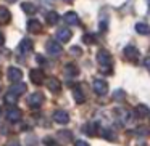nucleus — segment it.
<instances>
[{"instance_id":"e433bc0d","label":"nucleus","mask_w":150,"mask_h":146,"mask_svg":"<svg viewBox=\"0 0 150 146\" xmlns=\"http://www.w3.org/2000/svg\"><path fill=\"white\" fill-rule=\"evenodd\" d=\"M0 116H2V108H0Z\"/></svg>"},{"instance_id":"f257e3e1","label":"nucleus","mask_w":150,"mask_h":146,"mask_svg":"<svg viewBox=\"0 0 150 146\" xmlns=\"http://www.w3.org/2000/svg\"><path fill=\"white\" fill-rule=\"evenodd\" d=\"M123 53H124V58L129 59V61H134V63H137V59H139V56H140L139 50H137L136 47H132V45L124 47Z\"/></svg>"},{"instance_id":"f03ea898","label":"nucleus","mask_w":150,"mask_h":146,"mask_svg":"<svg viewBox=\"0 0 150 146\" xmlns=\"http://www.w3.org/2000/svg\"><path fill=\"white\" fill-rule=\"evenodd\" d=\"M7 77H8V80H10V82H13V84H18V82L23 79V72H21L20 68H15V66H11V68H8Z\"/></svg>"},{"instance_id":"bb28decb","label":"nucleus","mask_w":150,"mask_h":146,"mask_svg":"<svg viewBox=\"0 0 150 146\" xmlns=\"http://www.w3.org/2000/svg\"><path fill=\"white\" fill-rule=\"evenodd\" d=\"M58 136H62L63 140H71V132H58Z\"/></svg>"},{"instance_id":"cd10ccee","label":"nucleus","mask_w":150,"mask_h":146,"mask_svg":"<svg viewBox=\"0 0 150 146\" xmlns=\"http://www.w3.org/2000/svg\"><path fill=\"white\" fill-rule=\"evenodd\" d=\"M84 42H86V43H92V42H95V39L91 36V34H87V36L84 37Z\"/></svg>"},{"instance_id":"4be33fe9","label":"nucleus","mask_w":150,"mask_h":146,"mask_svg":"<svg viewBox=\"0 0 150 146\" xmlns=\"http://www.w3.org/2000/svg\"><path fill=\"white\" fill-rule=\"evenodd\" d=\"M73 96H74V100H76V103H78V104L84 103V93H82V90H81L79 87L74 88V92H73Z\"/></svg>"},{"instance_id":"2eb2a0df","label":"nucleus","mask_w":150,"mask_h":146,"mask_svg":"<svg viewBox=\"0 0 150 146\" xmlns=\"http://www.w3.org/2000/svg\"><path fill=\"white\" fill-rule=\"evenodd\" d=\"M10 20H11V13L5 7H0V24L10 23Z\"/></svg>"},{"instance_id":"b1692460","label":"nucleus","mask_w":150,"mask_h":146,"mask_svg":"<svg viewBox=\"0 0 150 146\" xmlns=\"http://www.w3.org/2000/svg\"><path fill=\"white\" fill-rule=\"evenodd\" d=\"M86 132L89 133V135H95V133L98 132V124H95V122H91V124H87L86 125Z\"/></svg>"},{"instance_id":"7ed1b4c3","label":"nucleus","mask_w":150,"mask_h":146,"mask_svg":"<svg viewBox=\"0 0 150 146\" xmlns=\"http://www.w3.org/2000/svg\"><path fill=\"white\" fill-rule=\"evenodd\" d=\"M97 61L102 68H108V64H111V55L107 50H100L97 53Z\"/></svg>"},{"instance_id":"aec40b11","label":"nucleus","mask_w":150,"mask_h":146,"mask_svg":"<svg viewBox=\"0 0 150 146\" xmlns=\"http://www.w3.org/2000/svg\"><path fill=\"white\" fill-rule=\"evenodd\" d=\"M136 31L139 34H142V36H149L150 34V26L145 23H137L136 24Z\"/></svg>"},{"instance_id":"f704fd0d","label":"nucleus","mask_w":150,"mask_h":146,"mask_svg":"<svg viewBox=\"0 0 150 146\" xmlns=\"http://www.w3.org/2000/svg\"><path fill=\"white\" fill-rule=\"evenodd\" d=\"M49 146H58L57 143H53V141H49Z\"/></svg>"},{"instance_id":"1a4fd4ad","label":"nucleus","mask_w":150,"mask_h":146,"mask_svg":"<svg viewBox=\"0 0 150 146\" xmlns=\"http://www.w3.org/2000/svg\"><path fill=\"white\" fill-rule=\"evenodd\" d=\"M73 37V32L69 29H66V27H63V29H58L57 31V39L60 40V42H69V39Z\"/></svg>"},{"instance_id":"c85d7f7f","label":"nucleus","mask_w":150,"mask_h":146,"mask_svg":"<svg viewBox=\"0 0 150 146\" xmlns=\"http://www.w3.org/2000/svg\"><path fill=\"white\" fill-rule=\"evenodd\" d=\"M74 146H89L87 141H82V140H78V141L74 143Z\"/></svg>"},{"instance_id":"0eeeda50","label":"nucleus","mask_w":150,"mask_h":146,"mask_svg":"<svg viewBox=\"0 0 150 146\" xmlns=\"http://www.w3.org/2000/svg\"><path fill=\"white\" fill-rule=\"evenodd\" d=\"M94 92L97 95H105L108 92V85L105 80H102V79H95L94 80Z\"/></svg>"},{"instance_id":"20e7f679","label":"nucleus","mask_w":150,"mask_h":146,"mask_svg":"<svg viewBox=\"0 0 150 146\" xmlns=\"http://www.w3.org/2000/svg\"><path fill=\"white\" fill-rule=\"evenodd\" d=\"M44 72L40 71V69H31V72H29V79H31V82L33 84H36V85H40L44 82Z\"/></svg>"},{"instance_id":"473e14b6","label":"nucleus","mask_w":150,"mask_h":146,"mask_svg":"<svg viewBox=\"0 0 150 146\" xmlns=\"http://www.w3.org/2000/svg\"><path fill=\"white\" fill-rule=\"evenodd\" d=\"M5 43V37H4V34H0V47Z\"/></svg>"},{"instance_id":"a878e982","label":"nucleus","mask_w":150,"mask_h":146,"mask_svg":"<svg viewBox=\"0 0 150 146\" xmlns=\"http://www.w3.org/2000/svg\"><path fill=\"white\" fill-rule=\"evenodd\" d=\"M115 114H116L118 119H123V120L127 119V112L124 109H115Z\"/></svg>"},{"instance_id":"6ab92c4d","label":"nucleus","mask_w":150,"mask_h":146,"mask_svg":"<svg viewBox=\"0 0 150 146\" xmlns=\"http://www.w3.org/2000/svg\"><path fill=\"white\" fill-rule=\"evenodd\" d=\"M65 74L68 75V77H76V75L79 74V69L76 68L74 64H66L65 66Z\"/></svg>"},{"instance_id":"5701e85b","label":"nucleus","mask_w":150,"mask_h":146,"mask_svg":"<svg viewBox=\"0 0 150 146\" xmlns=\"http://www.w3.org/2000/svg\"><path fill=\"white\" fill-rule=\"evenodd\" d=\"M149 111H150V109L145 106V104H139V106L136 108V114H137L139 117H145L147 114H149Z\"/></svg>"},{"instance_id":"4c0bfd02","label":"nucleus","mask_w":150,"mask_h":146,"mask_svg":"<svg viewBox=\"0 0 150 146\" xmlns=\"http://www.w3.org/2000/svg\"><path fill=\"white\" fill-rule=\"evenodd\" d=\"M65 2H73V0H65Z\"/></svg>"},{"instance_id":"9d476101","label":"nucleus","mask_w":150,"mask_h":146,"mask_svg":"<svg viewBox=\"0 0 150 146\" xmlns=\"http://www.w3.org/2000/svg\"><path fill=\"white\" fill-rule=\"evenodd\" d=\"M28 31L31 34H39L42 31V23L39 20H29L28 21Z\"/></svg>"},{"instance_id":"39448f33","label":"nucleus","mask_w":150,"mask_h":146,"mask_svg":"<svg viewBox=\"0 0 150 146\" xmlns=\"http://www.w3.org/2000/svg\"><path fill=\"white\" fill-rule=\"evenodd\" d=\"M42 103H44V95L39 93V92L33 93V95L29 96V100H28V104H29L31 108H39Z\"/></svg>"},{"instance_id":"a211bd4d","label":"nucleus","mask_w":150,"mask_h":146,"mask_svg":"<svg viewBox=\"0 0 150 146\" xmlns=\"http://www.w3.org/2000/svg\"><path fill=\"white\" fill-rule=\"evenodd\" d=\"M4 101H5V104H10V106H15V104L18 103V95H15L13 92H8V93L5 95Z\"/></svg>"},{"instance_id":"7c9ffc66","label":"nucleus","mask_w":150,"mask_h":146,"mask_svg":"<svg viewBox=\"0 0 150 146\" xmlns=\"http://www.w3.org/2000/svg\"><path fill=\"white\" fill-rule=\"evenodd\" d=\"M7 146H20V145H18V141H8Z\"/></svg>"},{"instance_id":"c756f323","label":"nucleus","mask_w":150,"mask_h":146,"mask_svg":"<svg viewBox=\"0 0 150 146\" xmlns=\"http://www.w3.org/2000/svg\"><path fill=\"white\" fill-rule=\"evenodd\" d=\"M144 64H145V68L149 69V72H150V58H147V59H145V63H144Z\"/></svg>"},{"instance_id":"4468645a","label":"nucleus","mask_w":150,"mask_h":146,"mask_svg":"<svg viewBox=\"0 0 150 146\" xmlns=\"http://www.w3.org/2000/svg\"><path fill=\"white\" fill-rule=\"evenodd\" d=\"M18 47H20V52H21V53H29L31 50H33V40L26 37V39L21 40Z\"/></svg>"},{"instance_id":"393cba45","label":"nucleus","mask_w":150,"mask_h":146,"mask_svg":"<svg viewBox=\"0 0 150 146\" xmlns=\"http://www.w3.org/2000/svg\"><path fill=\"white\" fill-rule=\"evenodd\" d=\"M113 98H115V101H124V98H126V93H124V90L118 88V90L113 93Z\"/></svg>"},{"instance_id":"dca6fc26","label":"nucleus","mask_w":150,"mask_h":146,"mask_svg":"<svg viewBox=\"0 0 150 146\" xmlns=\"http://www.w3.org/2000/svg\"><path fill=\"white\" fill-rule=\"evenodd\" d=\"M26 90H28V87H26V84H23V82L11 85V88H10V92H13L15 95H23Z\"/></svg>"},{"instance_id":"f8f14e48","label":"nucleus","mask_w":150,"mask_h":146,"mask_svg":"<svg viewBox=\"0 0 150 146\" xmlns=\"http://www.w3.org/2000/svg\"><path fill=\"white\" fill-rule=\"evenodd\" d=\"M7 119L10 122H18L21 119V111L16 109V108H11V109L7 111Z\"/></svg>"},{"instance_id":"423d86ee","label":"nucleus","mask_w":150,"mask_h":146,"mask_svg":"<svg viewBox=\"0 0 150 146\" xmlns=\"http://www.w3.org/2000/svg\"><path fill=\"white\" fill-rule=\"evenodd\" d=\"M53 120H55L57 124H68L69 114L63 109H57L55 112H53Z\"/></svg>"},{"instance_id":"f3484780","label":"nucleus","mask_w":150,"mask_h":146,"mask_svg":"<svg viewBox=\"0 0 150 146\" xmlns=\"http://www.w3.org/2000/svg\"><path fill=\"white\" fill-rule=\"evenodd\" d=\"M21 8H23V11H24V13H28V15H36L37 13L36 5L29 3V2H23V3H21Z\"/></svg>"},{"instance_id":"ddd939ff","label":"nucleus","mask_w":150,"mask_h":146,"mask_svg":"<svg viewBox=\"0 0 150 146\" xmlns=\"http://www.w3.org/2000/svg\"><path fill=\"white\" fill-rule=\"evenodd\" d=\"M63 20H65V23L71 24V26H76V24L79 23V16L74 13V11H68V13H65Z\"/></svg>"},{"instance_id":"9b49d317","label":"nucleus","mask_w":150,"mask_h":146,"mask_svg":"<svg viewBox=\"0 0 150 146\" xmlns=\"http://www.w3.org/2000/svg\"><path fill=\"white\" fill-rule=\"evenodd\" d=\"M47 88H49L50 92H53V93H58L60 88H62L60 80L57 77H49V79H47Z\"/></svg>"},{"instance_id":"412c9836","label":"nucleus","mask_w":150,"mask_h":146,"mask_svg":"<svg viewBox=\"0 0 150 146\" xmlns=\"http://www.w3.org/2000/svg\"><path fill=\"white\" fill-rule=\"evenodd\" d=\"M58 21H60V16H58V13H57V11H49V13H47V23H49L50 26L57 24Z\"/></svg>"},{"instance_id":"72a5a7b5","label":"nucleus","mask_w":150,"mask_h":146,"mask_svg":"<svg viewBox=\"0 0 150 146\" xmlns=\"http://www.w3.org/2000/svg\"><path fill=\"white\" fill-rule=\"evenodd\" d=\"M37 61H39L40 64H42V63H45V61H44V58H42V55H37Z\"/></svg>"},{"instance_id":"c9c22d12","label":"nucleus","mask_w":150,"mask_h":146,"mask_svg":"<svg viewBox=\"0 0 150 146\" xmlns=\"http://www.w3.org/2000/svg\"><path fill=\"white\" fill-rule=\"evenodd\" d=\"M8 3H15V2H16V0H7Z\"/></svg>"},{"instance_id":"6e6552de","label":"nucleus","mask_w":150,"mask_h":146,"mask_svg":"<svg viewBox=\"0 0 150 146\" xmlns=\"http://www.w3.org/2000/svg\"><path fill=\"white\" fill-rule=\"evenodd\" d=\"M47 53L52 56H57L62 53V47H60V43L57 42V40H49L47 42Z\"/></svg>"},{"instance_id":"2f4dec72","label":"nucleus","mask_w":150,"mask_h":146,"mask_svg":"<svg viewBox=\"0 0 150 146\" xmlns=\"http://www.w3.org/2000/svg\"><path fill=\"white\" fill-rule=\"evenodd\" d=\"M40 3H47V5H52V2L53 0H39Z\"/></svg>"}]
</instances>
